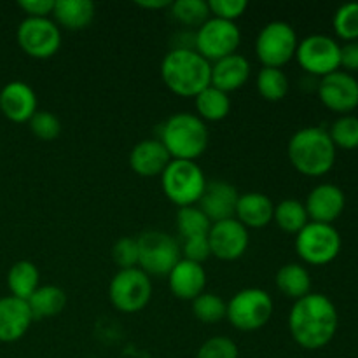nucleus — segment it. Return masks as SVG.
Instances as JSON below:
<instances>
[{
  "mask_svg": "<svg viewBox=\"0 0 358 358\" xmlns=\"http://www.w3.org/2000/svg\"><path fill=\"white\" fill-rule=\"evenodd\" d=\"M345 192L332 184L317 185L310 192L306 199L308 217L313 219V222L331 224L338 219L345 210Z\"/></svg>",
  "mask_w": 358,
  "mask_h": 358,
  "instance_id": "20",
  "label": "nucleus"
},
{
  "mask_svg": "<svg viewBox=\"0 0 358 358\" xmlns=\"http://www.w3.org/2000/svg\"><path fill=\"white\" fill-rule=\"evenodd\" d=\"M241 44V31L233 21H224L219 17H210L198 28L194 37L196 51L206 62H219L231 55H236Z\"/></svg>",
  "mask_w": 358,
  "mask_h": 358,
  "instance_id": "11",
  "label": "nucleus"
},
{
  "mask_svg": "<svg viewBox=\"0 0 358 358\" xmlns=\"http://www.w3.org/2000/svg\"><path fill=\"white\" fill-rule=\"evenodd\" d=\"M0 112L13 122H28L37 112V94L23 80H13L0 90Z\"/></svg>",
  "mask_w": 358,
  "mask_h": 358,
  "instance_id": "17",
  "label": "nucleus"
},
{
  "mask_svg": "<svg viewBox=\"0 0 358 358\" xmlns=\"http://www.w3.org/2000/svg\"><path fill=\"white\" fill-rule=\"evenodd\" d=\"M273 315V299L262 289H243L227 303L226 318L234 329L243 332L259 331Z\"/></svg>",
  "mask_w": 358,
  "mask_h": 358,
  "instance_id": "6",
  "label": "nucleus"
},
{
  "mask_svg": "<svg viewBox=\"0 0 358 358\" xmlns=\"http://www.w3.org/2000/svg\"><path fill=\"white\" fill-rule=\"evenodd\" d=\"M168 283L175 297L182 301H194L205 292L206 271L203 264L180 259L168 275Z\"/></svg>",
  "mask_w": 358,
  "mask_h": 358,
  "instance_id": "19",
  "label": "nucleus"
},
{
  "mask_svg": "<svg viewBox=\"0 0 358 358\" xmlns=\"http://www.w3.org/2000/svg\"><path fill=\"white\" fill-rule=\"evenodd\" d=\"M20 48L35 59H48L58 52L62 45V31L49 17H27L16 31Z\"/></svg>",
  "mask_w": 358,
  "mask_h": 358,
  "instance_id": "12",
  "label": "nucleus"
},
{
  "mask_svg": "<svg viewBox=\"0 0 358 358\" xmlns=\"http://www.w3.org/2000/svg\"><path fill=\"white\" fill-rule=\"evenodd\" d=\"M341 66L352 72H358V41L348 42L341 48Z\"/></svg>",
  "mask_w": 358,
  "mask_h": 358,
  "instance_id": "42",
  "label": "nucleus"
},
{
  "mask_svg": "<svg viewBox=\"0 0 358 358\" xmlns=\"http://www.w3.org/2000/svg\"><path fill=\"white\" fill-rule=\"evenodd\" d=\"M248 3L245 0H210L208 9L213 17H219L224 21H236L243 16Z\"/></svg>",
  "mask_w": 358,
  "mask_h": 358,
  "instance_id": "39",
  "label": "nucleus"
},
{
  "mask_svg": "<svg viewBox=\"0 0 358 358\" xmlns=\"http://www.w3.org/2000/svg\"><path fill=\"white\" fill-rule=\"evenodd\" d=\"M248 77H250V63L245 56L236 52V55H231L213 63L210 86L217 87L224 93H229V91L243 87Z\"/></svg>",
  "mask_w": 358,
  "mask_h": 358,
  "instance_id": "22",
  "label": "nucleus"
},
{
  "mask_svg": "<svg viewBox=\"0 0 358 358\" xmlns=\"http://www.w3.org/2000/svg\"><path fill=\"white\" fill-rule=\"evenodd\" d=\"M28 308L31 311L34 320L56 317L62 313L66 306V294L56 285L38 287L30 297H28Z\"/></svg>",
  "mask_w": 358,
  "mask_h": 358,
  "instance_id": "25",
  "label": "nucleus"
},
{
  "mask_svg": "<svg viewBox=\"0 0 358 358\" xmlns=\"http://www.w3.org/2000/svg\"><path fill=\"white\" fill-rule=\"evenodd\" d=\"M196 358H240V350L233 339L215 336L203 343Z\"/></svg>",
  "mask_w": 358,
  "mask_h": 358,
  "instance_id": "37",
  "label": "nucleus"
},
{
  "mask_svg": "<svg viewBox=\"0 0 358 358\" xmlns=\"http://www.w3.org/2000/svg\"><path fill=\"white\" fill-rule=\"evenodd\" d=\"M34 317L28 303L14 296L0 299V343H16L30 329Z\"/></svg>",
  "mask_w": 358,
  "mask_h": 358,
  "instance_id": "18",
  "label": "nucleus"
},
{
  "mask_svg": "<svg viewBox=\"0 0 358 358\" xmlns=\"http://www.w3.org/2000/svg\"><path fill=\"white\" fill-rule=\"evenodd\" d=\"M338 310L324 294H308L296 301L289 315L294 341L304 350H320L332 341L338 331Z\"/></svg>",
  "mask_w": 358,
  "mask_h": 358,
  "instance_id": "1",
  "label": "nucleus"
},
{
  "mask_svg": "<svg viewBox=\"0 0 358 358\" xmlns=\"http://www.w3.org/2000/svg\"><path fill=\"white\" fill-rule=\"evenodd\" d=\"M276 287L285 297L299 301L310 294L311 276L304 266L290 262L282 266L276 273Z\"/></svg>",
  "mask_w": 358,
  "mask_h": 358,
  "instance_id": "26",
  "label": "nucleus"
},
{
  "mask_svg": "<svg viewBox=\"0 0 358 358\" xmlns=\"http://www.w3.org/2000/svg\"><path fill=\"white\" fill-rule=\"evenodd\" d=\"M332 143L341 149H357L358 147V119L353 115H343L332 124L329 131Z\"/></svg>",
  "mask_w": 358,
  "mask_h": 358,
  "instance_id": "35",
  "label": "nucleus"
},
{
  "mask_svg": "<svg viewBox=\"0 0 358 358\" xmlns=\"http://www.w3.org/2000/svg\"><path fill=\"white\" fill-rule=\"evenodd\" d=\"M238 199H240V194L234 185L224 180H212L206 182L205 192L198 205L199 210L208 217L210 222L215 224L220 220L234 219Z\"/></svg>",
  "mask_w": 358,
  "mask_h": 358,
  "instance_id": "16",
  "label": "nucleus"
},
{
  "mask_svg": "<svg viewBox=\"0 0 358 358\" xmlns=\"http://www.w3.org/2000/svg\"><path fill=\"white\" fill-rule=\"evenodd\" d=\"M136 6L143 7V9H150V10H156V9H164V7H170L171 2L168 0H143V2H136Z\"/></svg>",
  "mask_w": 358,
  "mask_h": 358,
  "instance_id": "43",
  "label": "nucleus"
},
{
  "mask_svg": "<svg viewBox=\"0 0 358 358\" xmlns=\"http://www.w3.org/2000/svg\"><path fill=\"white\" fill-rule=\"evenodd\" d=\"M210 133L205 121L189 112H178L161 126V138L171 159L196 161L208 147Z\"/></svg>",
  "mask_w": 358,
  "mask_h": 358,
  "instance_id": "4",
  "label": "nucleus"
},
{
  "mask_svg": "<svg viewBox=\"0 0 358 358\" xmlns=\"http://www.w3.org/2000/svg\"><path fill=\"white\" fill-rule=\"evenodd\" d=\"M289 159L299 173L322 177L336 163V145L324 128H303L289 142Z\"/></svg>",
  "mask_w": 358,
  "mask_h": 358,
  "instance_id": "3",
  "label": "nucleus"
},
{
  "mask_svg": "<svg viewBox=\"0 0 358 358\" xmlns=\"http://www.w3.org/2000/svg\"><path fill=\"white\" fill-rule=\"evenodd\" d=\"M334 30L343 41L355 42L358 38V3H345L334 14Z\"/></svg>",
  "mask_w": 358,
  "mask_h": 358,
  "instance_id": "34",
  "label": "nucleus"
},
{
  "mask_svg": "<svg viewBox=\"0 0 358 358\" xmlns=\"http://www.w3.org/2000/svg\"><path fill=\"white\" fill-rule=\"evenodd\" d=\"M112 259L121 269H131L138 266V241L135 238H121L112 248Z\"/></svg>",
  "mask_w": 358,
  "mask_h": 358,
  "instance_id": "38",
  "label": "nucleus"
},
{
  "mask_svg": "<svg viewBox=\"0 0 358 358\" xmlns=\"http://www.w3.org/2000/svg\"><path fill=\"white\" fill-rule=\"evenodd\" d=\"M210 252L220 261H236L247 252L250 236L248 229L236 219L212 224L208 233Z\"/></svg>",
  "mask_w": 358,
  "mask_h": 358,
  "instance_id": "14",
  "label": "nucleus"
},
{
  "mask_svg": "<svg viewBox=\"0 0 358 358\" xmlns=\"http://www.w3.org/2000/svg\"><path fill=\"white\" fill-rule=\"evenodd\" d=\"M138 241V266L149 276L170 275L180 261V245L173 236L161 231H147Z\"/></svg>",
  "mask_w": 358,
  "mask_h": 358,
  "instance_id": "9",
  "label": "nucleus"
},
{
  "mask_svg": "<svg viewBox=\"0 0 358 358\" xmlns=\"http://www.w3.org/2000/svg\"><path fill=\"white\" fill-rule=\"evenodd\" d=\"M255 86H257L259 94L264 100L280 101L287 96L290 84L282 69H269V66H264L257 73Z\"/></svg>",
  "mask_w": 358,
  "mask_h": 358,
  "instance_id": "30",
  "label": "nucleus"
},
{
  "mask_svg": "<svg viewBox=\"0 0 358 358\" xmlns=\"http://www.w3.org/2000/svg\"><path fill=\"white\" fill-rule=\"evenodd\" d=\"M55 0H20L17 6L28 14V17H49L55 10Z\"/></svg>",
  "mask_w": 358,
  "mask_h": 358,
  "instance_id": "41",
  "label": "nucleus"
},
{
  "mask_svg": "<svg viewBox=\"0 0 358 358\" xmlns=\"http://www.w3.org/2000/svg\"><path fill=\"white\" fill-rule=\"evenodd\" d=\"M196 100V110H198V117L201 121H222L229 115L231 112V100L229 94L224 91L217 90V87L208 86L203 90Z\"/></svg>",
  "mask_w": 358,
  "mask_h": 358,
  "instance_id": "28",
  "label": "nucleus"
},
{
  "mask_svg": "<svg viewBox=\"0 0 358 358\" xmlns=\"http://www.w3.org/2000/svg\"><path fill=\"white\" fill-rule=\"evenodd\" d=\"M322 103L332 112L346 114L358 107V80L348 72H332L318 84Z\"/></svg>",
  "mask_w": 358,
  "mask_h": 358,
  "instance_id": "15",
  "label": "nucleus"
},
{
  "mask_svg": "<svg viewBox=\"0 0 358 358\" xmlns=\"http://www.w3.org/2000/svg\"><path fill=\"white\" fill-rule=\"evenodd\" d=\"M171 14L185 27H201L210 20L208 2L203 0H177L171 2Z\"/></svg>",
  "mask_w": 358,
  "mask_h": 358,
  "instance_id": "32",
  "label": "nucleus"
},
{
  "mask_svg": "<svg viewBox=\"0 0 358 358\" xmlns=\"http://www.w3.org/2000/svg\"><path fill=\"white\" fill-rule=\"evenodd\" d=\"M170 161L171 156L159 140H143L136 143L129 154V166L142 177L163 175Z\"/></svg>",
  "mask_w": 358,
  "mask_h": 358,
  "instance_id": "21",
  "label": "nucleus"
},
{
  "mask_svg": "<svg viewBox=\"0 0 358 358\" xmlns=\"http://www.w3.org/2000/svg\"><path fill=\"white\" fill-rule=\"evenodd\" d=\"M161 184L166 198L180 208L194 206L201 199L206 178L196 161L171 159L161 175Z\"/></svg>",
  "mask_w": 358,
  "mask_h": 358,
  "instance_id": "5",
  "label": "nucleus"
},
{
  "mask_svg": "<svg viewBox=\"0 0 358 358\" xmlns=\"http://www.w3.org/2000/svg\"><path fill=\"white\" fill-rule=\"evenodd\" d=\"M297 34L287 21H271L259 31L255 38V55L269 69H282L296 58Z\"/></svg>",
  "mask_w": 358,
  "mask_h": 358,
  "instance_id": "7",
  "label": "nucleus"
},
{
  "mask_svg": "<svg viewBox=\"0 0 358 358\" xmlns=\"http://www.w3.org/2000/svg\"><path fill=\"white\" fill-rule=\"evenodd\" d=\"M296 250L297 255L308 264H329L339 255L341 236L331 224L308 222L297 233Z\"/></svg>",
  "mask_w": 358,
  "mask_h": 358,
  "instance_id": "10",
  "label": "nucleus"
},
{
  "mask_svg": "<svg viewBox=\"0 0 358 358\" xmlns=\"http://www.w3.org/2000/svg\"><path fill=\"white\" fill-rule=\"evenodd\" d=\"M56 24L66 30H84L94 20V3L90 0H58L52 10Z\"/></svg>",
  "mask_w": 358,
  "mask_h": 358,
  "instance_id": "24",
  "label": "nucleus"
},
{
  "mask_svg": "<svg viewBox=\"0 0 358 358\" xmlns=\"http://www.w3.org/2000/svg\"><path fill=\"white\" fill-rule=\"evenodd\" d=\"M273 215H275V205L268 196L262 192H247L238 199L234 219L243 224L247 229H261L271 222Z\"/></svg>",
  "mask_w": 358,
  "mask_h": 358,
  "instance_id": "23",
  "label": "nucleus"
},
{
  "mask_svg": "<svg viewBox=\"0 0 358 358\" xmlns=\"http://www.w3.org/2000/svg\"><path fill=\"white\" fill-rule=\"evenodd\" d=\"M161 77L171 93L196 98L212 80V65L196 49L175 48L161 63Z\"/></svg>",
  "mask_w": 358,
  "mask_h": 358,
  "instance_id": "2",
  "label": "nucleus"
},
{
  "mask_svg": "<svg viewBox=\"0 0 358 358\" xmlns=\"http://www.w3.org/2000/svg\"><path fill=\"white\" fill-rule=\"evenodd\" d=\"M308 212L306 206L297 199H283L282 203L275 206V215L273 220H276L278 227L285 233H299L308 224Z\"/></svg>",
  "mask_w": 358,
  "mask_h": 358,
  "instance_id": "29",
  "label": "nucleus"
},
{
  "mask_svg": "<svg viewBox=\"0 0 358 358\" xmlns=\"http://www.w3.org/2000/svg\"><path fill=\"white\" fill-rule=\"evenodd\" d=\"M30 129L38 140H44V142H51L56 140L62 133V122L56 117L55 114L45 110H37L34 117L30 119Z\"/></svg>",
  "mask_w": 358,
  "mask_h": 358,
  "instance_id": "36",
  "label": "nucleus"
},
{
  "mask_svg": "<svg viewBox=\"0 0 358 358\" xmlns=\"http://www.w3.org/2000/svg\"><path fill=\"white\" fill-rule=\"evenodd\" d=\"M192 313L203 324H217L227 315V303L215 294L203 292L192 301Z\"/></svg>",
  "mask_w": 358,
  "mask_h": 358,
  "instance_id": "33",
  "label": "nucleus"
},
{
  "mask_svg": "<svg viewBox=\"0 0 358 358\" xmlns=\"http://www.w3.org/2000/svg\"><path fill=\"white\" fill-rule=\"evenodd\" d=\"M210 227H212V222L199 210V206H185V208L178 210L177 231L182 240L194 236H206L210 233Z\"/></svg>",
  "mask_w": 358,
  "mask_h": 358,
  "instance_id": "31",
  "label": "nucleus"
},
{
  "mask_svg": "<svg viewBox=\"0 0 358 358\" xmlns=\"http://www.w3.org/2000/svg\"><path fill=\"white\" fill-rule=\"evenodd\" d=\"M152 297V282L140 268L119 269L108 285V299L121 313H138Z\"/></svg>",
  "mask_w": 358,
  "mask_h": 358,
  "instance_id": "8",
  "label": "nucleus"
},
{
  "mask_svg": "<svg viewBox=\"0 0 358 358\" xmlns=\"http://www.w3.org/2000/svg\"><path fill=\"white\" fill-rule=\"evenodd\" d=\"M180 252L184 254V259H187V261L203 264L212 255V252H210L208 234L206 236H194L187 238V240H182Z\"/></svg>",
  "mask_w": 358,
  "mask_h": 358,
  "instance_id": "40",
  "label": "nucleus"
},
{
  "mask_svg": "<svg viewBox=\"0 0 358 358\" xmlns=\"http://www.w3.org/2000/svg\"><path fill=\"white\" fill-rule=\"evenodd\" d=\"M38 280H41V273L34 262L17 261L7 273V287L10 290V296L28 301V297L41 287Z\"/></svg>",
  "mask_w": 358,
  "mask_h": 358,
  "instance_id": "27",
  "label": "nucleus"
},
{
  "mask_svg": "<svg viewBox=\"0 0 358 358\" xmlns=\"http://www.w3.org/2000/svg\"><path fill=\"white\" fill-rule=\"evenodd\" d=\"M296 58L308 73L325 77L341 66V48L327 35H310L297 44Z\"/></svg>",
  "mask_w": 358,
  "mask_h": 358,
  "instance_id": "13",
  "label": "nucleus"
}]
</instances>
